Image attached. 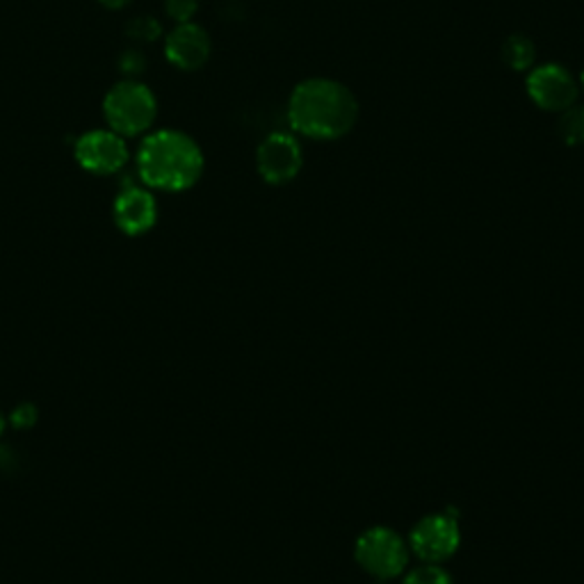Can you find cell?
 <instances>
[{
    "label": "cell",
    "instance_id": "1",
    "mask_svg": "<svg viewBox=\"0 0 584 584\" xmlns=\"http://www.w3.org/2000/svg\"><path fill=\"white\" fill-rule=\"evenodd\" d=\"M359 112L357 94L327 75H314L297 83L286 107L293 133L318 142L342 140L352 133Z\"/></svg>",
    "mask_w": 584,
    "mask_h": 584
},
{
    "label": "cell",
    "instance_id": "2",
    "mask_svg": "<svg viewBox=\"0 0 584 584\" xmlns=\"http://www.w3.org/2000/svg\"><path fill=\"white\" fill-rule=\"evenodd\" d=\"M204 167L197 140L176 129L148 131L137 148V176L148 189L185 192L199 183Z\"/></svg>",
    "mask_w": 584,
    "mask_h": 584
},
{
    "label": "cell",
    "instance_id": "3",
    "mask_svg": "<svg viewBox=\"0 0 584 584\" xmlns=\"http://www.w3.org/2000/svg\"><path fill=\"white\" fill-rule=\"evenodd\" d=\"M103 116L107 126L122 137L146 135L158 116V99L148 85L124 78L107 90L103 99Z\"/></svg>",
    "mask_w": 584,
    "mask_h": 584
},
{
    "label": "cell",
    "instance_id": "4",
    "mask_svg": "<svg viewBox=\"0 0 584 584\" xmlns=\"http://www.w3.org/2000/svg\"><path fill=\"white\" fill-rule=\"evenodd\" d=\"M355 557L372 577L393 580L402 575L409 564V546L393 530L370 527L359 536Z\"/></svg>",
    "mask_w": 584,
    "mask_h": 584
},
{
    "label": "cell",
    "instance_id": "5",
    "mask_svg": "<svg viewBox=\"0 0 584 584\" xmlns=\"http://www.w3.org/2000/svg\"><path fill=\"white\" fill-rule=\"evenodd\" d=\"M525 92L539 110L555 114H562L575 105L582 94L580 81L571 73V69L557 62L534 64L525 78Z\"/></svg>",
    "mask_w": 584,
    "mask_h": 584
},
{
    "label": "cell",
    "instance_id": "6",
    "mask_svg": "<svg viewBox=\"0 0 584 584\" xmlns=\"http://www.w3.org/2000/svg\"><path fill=\"white\" fill-rule=\"evenodd\" d=\"M73 158L94 176H112L129 165L131 153L126 137L114 133L112 129H96L75 140Z\"/></svg>",
    "mask_w": 584,
    "mask_h": 584
},
{
    "label": "cell",
    "instance_id": "7",
    "mask_svg": "<svg viewBox=\"0 0 584 584\" xmlns=\"http://www.w3.org/2000/svg\"><path fill=\"white\" fill-rule=\"evenodd\" d=\"M304 167V148L295 133H269L256 148V170L267 185H288Z\"/></svg>",
    "mask_w": 584,
    "mask_h": 584
},
{
    "label": "cell",
    "instance_id": "8",
    "mask_svg": "<svg viewBox=\"0 0 584 584\" xmlns=\"http://www.w3.org/2000/svg\"><path fill=\"white\" fill-rule=\"evenodd\" d=\"M411 551L424 564H441L450 560L461 543V530L454 512L424 516L416 523L409 536Z\"/></svg>",
    "mask_w": 584,
    "mask_h": 584
},
{
    "label": "cell",
    "instance_id": "9",
    "mask_svg": "<svg viewBox=\"0 0 584 584\" xmlns=\"http://www.w3.org/2000/svg\"><path fill=\"white\" fill-rule=\"evenodd\" d=\"M112 217L116 228L126 236H144L158 222V202L146 185L126 183L114 197Z\"/></svg>",
    "mask_w": 584,
    "mask_h": 584
},
{
    "label": "cell",
    "instance_id": "10",
    "mask_svg": "<svg viewBox=\"0 0 584 584\" xmlns=\"http://www.w3.org/2000/svg\"><path fill=\"white\" fill-rule=\"evenodd\" d=\"M213 53V42L199 23H178L165 39V55L178 71H199Z\"/></svg>",
    "mask_w": 584,
    "mask_h": 584
},
{
    "label": "cell",
    "instance_id": "11",
    "mask_svg": "<svg viewBox=\"0 0 584 584\" xmlns=\"http://www.w3.org/2000/svg\"><path fill=\"white\" fill-rule=\"evenodd\" d=\"M502 62L508 64L516 73H525L534 66L536 62V44L523 32H514L502 42L500 49Z\"/></svg>",
    "mask_w": 584,
    "mask_h": 584
},
{
    "label": "cell",
    "instance_id": "12",
    "mask_svg": "<svg viewBox=\"0 0 584 584\" xmlns=\"http://www.w3.org/2000/svg\"><path fill=\"white\" fill-rule=\"evenodd\" d=\"M557 135L566 146H584V103H575L560 114Z\"/></svg>",
    "mask_w": 584,
    "mask_h": 584
},
{
    "label": "cell",
    "instance_id": "13",
    "mask_svg": "<svg viewBox=\"0 0 584 584\" xmlns=\"http://www.w3.org/2000/svg\"><path fill=\"white\" fill-rule=\"evenodd\" d=\"M126 37L135 44H153L163 37V23L155 17H135L126 23Z\"/></svg>",
    "mask_w": 584,
    "mask_h": 584
},
{
    "label": "cell",
    "instance_id": "14",
    "mask_svg": "<svg viewBox=\"0 0 584 584\" xmlns=\"http://www.w3.org/2000/svg\"><path fill=\"white\" fill-rule=\"evenodd\" d=\"M402 584H452V577L439 564H422L409 571Z\"/></svg>",
    "mask_w": 584,
    "mask_h": 584
},
{
    "label": "cell",
    "instance_id": "15",
    "mask_svg": "<svg viewBox=\"0 0 584 584\" xmlns=\"http://www.w3.org/2000/svg\"><path fill=\"white\" fill-rule=\"evenodd\" d=\"M146 64L148 62L137 47L122 51L120 60H116V69H120V73L129 78V81H140V75L146 71Z\"/></svg>",
    "mask_w": 584,
    "mask_h": 584
},
{
    "label": "cell",
    "instance_id": "16",
    "mask_svg": "<svg viewBox=\"0 0 584 584\" xmlns=\"http://www.w3.org/2000/svg\"><path fill=\"white\" fill-rule=\"evenodd\" d=\"M167 17L178 23H189L199 12V0H165Z\"/></svg>",
    "mask_w": 584,
    "mask_h": 584
},
{
    "label": "cell",
    "instance_id": "17",
    "mask_svg": "<svg viewBox=\"0 0 584 584\" xmlns=\"http://www.w3.org/2000/svg\"><path fill=\"white\" fill-rule=\"evenodd\" d=\"M37 420H39V409L34 404H30V402H23V404L14 407V411L10 416V422H12L14 430H23V432L32 430V427L37 424Z\"/></svg>",
    "mask_w": 584,
    "mask_h": 584
},
{
    "label": "cell",
    "instance_id": "18",
    "mask_svg": "<svg viewBox=\"0 0 584 584\" xmlns=\"http://www.w3.org/2000/svg\"><path fill=\"white\" fill-rule=\"evenodd\" d=\"M99 3L105 8V10H124L129 3H131V0H99Z\"/></svg>",
    "mask_w": 584,
    "mask_h": 584
},
{
    "label": "cell",
    "instance_id": "19",
    "mask_svg": "<svg viewBox=\"0 0 584 584\" xmlns=\"http://www.w3.org/2000/svg\"><path fill=\"white\" fill-rule=\"evenodd\" d=\"M577 81H580V90H582V94H584V66H582V71H580V78H577Z\"/></svg>",
    "mask_w": 584,
    "mask_h": 584
},
{
    "label": "cell",
    "instance_id": "20",
    "mask_svg": "<svg viewBox=\"0 0 584 584\" xmlns=\"http://www.w3.org/2000/svg\"><path fill=\"white\" fill-rule=\"evenodd\" d=\"M3 430H6V418L0 416V437H3Z\"/></svg>",
    "mask_w": 584,
    "mask_h": 584
}]
</instances>
